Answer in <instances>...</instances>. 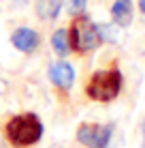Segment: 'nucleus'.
I'll use <instances>...</instances> for the list:
<instances>
[{"label":"nucleus","instance_id":"nucleus-6","mask_svg":"<svg viewBox=\"0 0 145 148\" xmlns=\"http://www.w3.org/2000/svg\"><path fill=\"white\" fill-rule=\"evenodd\" d=\"M11 43H13L15 49H19V52H24V54H34L36 47H38V43H41V37H38V32L34 28L22 26L17 30H13Z\"/></svg>","mask_w":145,"mask_h":148},{"label":"nucleus","instance_id":"nucleus-4","mask_svg":"<svg viewBox=\"0 0 145 148\" xmlns=\"http://www.w3.org/2000/svg\"><path fill=\"white\" fill-rule=\"evenodd\" d=\"M113 135V125H96V122H83L77 129V142L88 148H107Z\"/></svg>","mask_w":145,"mask_h":148},{"label":"nucleus","instance_id":"nucleus-7","mask_svg":"<svg viewBox=\"0 0 145 148\" xmlns=\"http://www.w3.org/2000/svg\"><path fill=\"white\" fill-rule=\"evenodd\" d=\"M111 19L119 28H126L132 24V2L130 0H115L111 7Z\"/></svg>","mask_w":145,"mask_h":148},{"label":"nucleus","instance_id":"nucleus-11","mask_svg":"<svg viewBox=\"0 0 145 148\" xmlns=\"http://www.w3.org/2000/svg\"><path fill=\"white\" fill-rule=\"evenodd\" d=\"M139 9H141V13L145 15V0H139Z\"/></svg>","mask_w":145,"mask_h":148},{"label":"nucleus","instance_id":"nucleus-13","mask_svg":"<svg viewBox=\"0 0 145 148\" xmlns=\"http://www.w3.org/2000/svg\"><path fill=\"white\" fill-rule=\"evenodd\" d=\"M15 2H17V4H24V2H26V0H15Z\"/></svg>","mask_w":145,"mask_h":148},{"label":"nucleus","instance_id":"nucleus-10","mask_svg":"<svg viewBox=\"0 0 145 148\" xmlns=\"http://www.w3.org/2000/svg\"><path fill=\"white\" fill-rule=\"evenodd\" d=\"M86 4H88V0H71V2H68V11H71V15L75 17V15L83 13Z\"/></svg>","mask_w":145,"mask_h":148},{"label":"nucleus","instance_id":"nucleus-2","mask_svg":"<svg viewBox=\"0 0 145 148\" xmlns=\"http://www.w3.org/2000/svg\"><path fill=\"white\" fill-rule=\"evenodd\" d=\"M68 30V43H71V49L75 54H90L103 43L100 34H98V26L88 17V15L79 13L73 17L71 28Z\"/></svg>","mask_w":145,"mask_h":148},{"label":"nucleus","instance_id":"nucleus-8","mask_svg":"<svg viewBox=\"0 0 145 148\" xmlns=\"http://www.w3.org/2000/svg\"><path fill=\"white\" fill-rule=\"evenodd\" d=\"M62 0H36V15L45 22H51L60 15Z\"/></svg>","mask_w":145,"mask_h":148},{"label":"nucleus","instance_id":"nucleus-5","mask_svg":"<svg viewBox=\"0 0 145 148\" xmlns=\"http://www.w3.org/2000/svg\"><path fill=\"white\" fill-rule=\"evenodd\" d=\"M49 79L56 86L60 92H68L75 84V69L66 60H60V62H53L49 67Z\"/></svg>","mask_w":145,"mask_h":148},{"label":"nucleus","instance_id":"nucleus-12","mask_svg":"<svg viewBox=\"0 0 145 148\" xmlns=\"http://www.w3.org/2000/svg\"><path fill=\"white\" fill-rule=\"evenodd\" d=\"M143 148H145V120H143Z\"/></svg>","mask_w":145,"mask_h":148},{"label":"nucleus","instance_id":"nucleus-9","mask_svg":"<svg viewBox=\"0 0 145 148\" xmlns=\"http://www.w3.org/2000/svg\"><path fill=\"white\" fill-rule=\"evenodd\" d=\"M51 47H53V52H56L60 58L68 56V52H71V43H68V30L66 28L53 30V34H51Z\"/></svg>","mask_w":145,"mask_h":148},{"label":"nucleus","instance_id":"nucleus-1","mask_svg":"<svg viewBox=\"0 0 145 148\" xmlns=\"http://www.w3.org/2000/svg\"><path fill=\"white\" fill-rule=\"evenodd\" d=\"M4 135L15 148H28L36 144L43 135V122L38 120L36 114L26 112V114H17L4 125Z\"/></svg>","mask_w":145,"mask_h":148},{"label":"nucleus","instance_id":"nucleus-3","mask_svg":"<svg viewBox=\"0 0 145 148\" xmlns=\"http://www.w3.org/2000/svg\"><path fill=\"white\" fill-rule=\"evenodd\" d=\"M122 73L117 67L113 69H105V71H96L92 73V77L86 84V95L92 101L98 103H109V101L117 99L119 90H122Z\"/></svg>","mask_w":145,"mask_h":148}]
</instances>
